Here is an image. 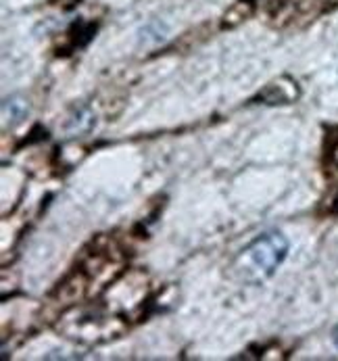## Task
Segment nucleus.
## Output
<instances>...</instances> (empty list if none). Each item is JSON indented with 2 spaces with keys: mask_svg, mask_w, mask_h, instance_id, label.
<instances>
[{
  "mask_svg": "<svg viewBox=\"0 0 338 361\" xmlns=\"http://www.w3.org/2000/svg\"><path fill=\"white\" fill-rule=\"evenodd\" d=\"M2 115L11 123H21L30 115V103L23 97H11L2 104Z\"/></svg>",
  "mask_w": 338,
  "mask_h": 361,
  "instance_id": "3",
  "label": "nucleus"
},
{
  "mask_svg": "<svg viewBox=\"0 0 338 361\" xmlns=\"http://www.w3.org/2000/svg\"><path fill=\"white\" fill-rule=\"evenodd\" d=\"M289 251L290 243L282 232H263L242 249L230 269L236 280L257 286L280 269L289 257Z\"/></svg>",
  "mask_w": 338,
  "mask_h": 361,
  "instance_id": "1",
  "label": "nucleus"
},
{
  "mask_svg": "<svg viewBox=\"0 0 338 361\" xmlns=\"http://www.w3.org/2000/svg\"><path fill=\"white\" fill-rule=\"evenodd\" d=\"M284 82H286V78H282V80L265 86V90L259 92L257 99L263 101L265 104H290L292 101H296L298 99V86H296V82L290 80L289 86H284Z\"/></svg>",
  "mask_w": 338,
  "mask_h": 361,
  "instance_id": "2",
  "label": "nucleus"
},
{
  "mask_svg": "<svg viewBox=\"0 0 338 361\" xmlns=\"http://www.w3.org/2000/svg\"><path fill=\"white\" fill-rule=\"evenodd\" d=\"M332 343H334V347L338 349V326L332 330Z\"/></svg>",
  "mask_w": 338,
  "mask_h": 361,
  "instance_id": "4",
  "label": "nucleus"
}]
</instances>
